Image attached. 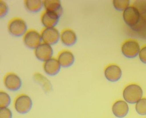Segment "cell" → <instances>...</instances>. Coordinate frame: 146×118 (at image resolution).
I'll return each instance as SVG.
<instances>
[{"mask_svg":"<svg viewBox=\"0 0 146 118\" xmlns=\"http://www.w3.org/2000/svg\"><path fill=\"white\" fill-rule=\"evenodd\" d=\"M42 41L40 34L35 30H29L23 36V42L29 49L34 50Z\"/></svg>","mask_w":146,"mask_h":118,"instance_id":"3957f363","label":"cell"},{"mask_svg":"<svg viewBox=\"0 0 146 118\" xmlns=\"http://www.w3.org/2000/svg\"><path fill=\"white\" fill-rule=\"evenodd\" d=\"M8 28L9 33L15 37L23 36L27 31L26 22L19 17L14 18L9 21Z\"/></svg>","mask_w":146,"mask_h":118,"instance_id":"7a4b0ae2","label":"cell"},{"mask_svg":"<svg viewBox=\"0 0 146 118\" xmlns=\"http://www.w3.org/2000/svg\"><path fill=\"white\" fill-rule=\"evenodd\" d=\"M121 69L116 65H110L104 70L105 77L110 82H115L119 81L121 77Z\"/></svg>","mask_w":146,"mask_h":118,"instance_id":"4fadbf2b","label":"cell"},{"mask_svg":"<svg viewBox=\"0 0 146 118\" xmlns=\"http://www.w3.org/2000/svg\"><path fill=\"white\" fill-rule=\"evenodd\" d=\"M40 34L42 42L50 46L56 44L60 38V33L55 27L44 28Z\"/></svg>","mask_w":146,"mask_h":118,"instance_id":"5b68a950","label":"cell"},{"mask_svg":"<svg viewBox=\"0 0 146 118\" xmlns=\"http://www.w3.org/2000/svg\"><path fill=\"white\" fill-rule=\"evenodd\" d=\"M57 60L61 67L68 68L70 67L75 62V56L73 53L68 50H63L59 52Z\"/></svg>","mask_w":146,"mask_h":118,"instance_id":"7c38bea8","label":"cell"},{"mask_svg":"<svg viewBox=\"0 0 146 118\" xmlns=\"http://www.w3.org/2000/svg\"><path fill=\"white\" fill-rule=\"evenodd\" d=\"M143 95L142 89L137 84L128 85L125 88L123 97L125 101L131 104H136L142 99Z\"/></svg>","mask_w":146,"mask_h":118,"instance_id":"6da1fadb","label":"cell"},{"mask_svg":"<svg viewBox=\"0 0 146 118\" xmlns=\"http://www.w3.org/2000/svg\"><path fill=\"white\" fill-rule=\"evenodd\" d=\"M0 15L1 18H3L9 12V7L5 2L3 1H0Z\"/></svg>","mask_w":146,"mask_h":118,"instance_id":"7402d4cb","label":"cell"},{"mask_svg":"<svg viewBox=\"0 0 146 118\" xmlns=\"http://www.w3.org/2000/svg\"><path fill=\"white\" fill-rule=\"evenodd\" d=\"M140 50L139 44L134 40L126 41L121 47L122 54L128 58H135L139 54Z\"/></svg>","mask_w":146,"mask_h":118,"instance_id":"52a82bcc","label":"cell"},{"mask_svg":"<svg viewBox=\"0 0 146 118\" xmlns=\"http://www.w3.org/2000/svg\"><path fill=\"white\" fill-rule=\"evenodd\" d=\"M43 67L45 72L50 76H54L57 74L59 72L61 68L57 58L53 57H51L44 62Z\"/></svg>","mask_w":146,"mask_h":118,"instance_id":"8fae6325","label":"cell"},{"mask_svg":"<svg viewBox=\"0 0 146 118\" xmlns=\"http://www.w3.org/2000/svg\"><path fill=\"white\" fill-rule=\"evenodd\" d=\"M60 39L64 45L70 46L74 45L77 42V35L72 29H64L60 33Z\"/></svg>","mask_w":146,"mask_h":118,"instance_id":"5bb4252c","label":"cell"},{"mask_svg":"<svg viewBox=\"0 0 146 118\" xmlns=\"http://www.w3.org/2000/svg\"><path fill=\"white\" fill-rule=\"evenodd\" d=\"M33 78L37 82L41 85L44 90L49 91L51 88L50 82L46 77L39 73H36L33 75Z\"/></svg>","mask_w":146,"mask_h":118,"instance_id":"ac0fdd59","label":"cell"},{"mask_svg":"<svg viewBox=\"0 0 146 118\" xmlns=\"http://www.w3.org/2000/svg\"><path fill=\"white\" fill-rule=\"evenodd\" d=\"M11 101L10 97L7 93L4 91L0 92V107L1 108H7Z\"/></svg>","mask_w":146,"mask_h":118,"instance_id":"d6986e66","label":"cell"},{"mask_svg":"<svg viewBox=\"0 0 146 118\" xmlns=\"http://www.w3.org/2000/svg\"><path fill=\"white\" fill-rule=\"evenodd\" d=\"M60 18L54 13L45 10L41 15L40 19L44 27H54L58 22Z\"/></svg>","mask_w":146,"mask_h":118,"instance_id":"30bf717a","label":"cell"},{"mask_svg":"<svg viewBox=\"0 0 146 118\" xmlns=\"http://www.w3.org/2000/svg\"><path fill=\"white\" fill-rule=\"evenodd\" d=\"M25 8L31 13H37L43 7V1L40 0H27L24 1Z\"/></svg>","mask_w":146,"mask_h":118,"instance_id":"e0dca14e","label":"cell"},{"mask_svg":"<svg viewBox=\"0 0 146 118\" xmlns=\"http://www.w3.org/2000/svg\"><path fill=\"white\" fill-rule=\"evenodd\" d=\"M113 6L114 8L117 10L119 11H125L129 5V1L128 0H123V1H119L115 0L113 1Z\"/></svg>","mask_w":146,"mask_h":118,"instance_id":"44dd1931","label":"cell"},{"mask_svg":"<svg viewBox=\"0 0 146 118\" xmlns=\"http://www.w3.org/2000/svg\"><path fill=\"white\" fill-rule=\"evenodd\" d=\"M34 54L39 60L45 62L52 57L53 50L50 45L43 42L34 49Z\"/></svg>","mask_w":146,"mask_h":118,"instance_id":"9c48e42d","label":"cell"},{"mask_svg":"<svg viewBox=\"0 0 146 118\" xmlns=\"http://www.w3.org/2000/svg\"><path fill=\"white\" fill-rule=\"evenodd\" d=\"M15 108L19 114H25L31 110L33 106V102L30 97L26 94L19 96L15 101Z\"/></svg>","mask_w":146,"mask_h":118,"instance_id":"277c9868","label":"cell"},{"mask_svg":"<svg viewBox=\"0 0 146 118\" xmlns=\"http://www.w3.org/2000/svg\"><path fill=\"white\" fill-rule=\"evenodd\" d=\"M43 5L45 11H50L61 17L63 13V8L61 1L58 0H44Z\"/></svg>","mask_w":146,"mask_h":118,"instance_id":"2e32d148","label":"cell"},{"mask_svg":"<svg viewBox=\"0 0 146 118\" xmlns=\"http://www.w3.org/2000/svg\"><path fill=\"white\" fill-rule=\"evenodd\" d=\"M123 18L125 23L132 27L138 23L141 18V15L137 8L133 6H130L124 11Z\"/></svg>","mask_w":146,"mask_h":118,"instance_id":"8992f818","label":"cell"},{"mask_svg":"<svg viewBox=\"0 0 146 118\" xmlns=\"http://www.w3.org/2000/svg\"><path fill=\"white\" fill-rule=\"evenodd\" d=\"M136 111L140 115H146V98H142L136 103Z\"/></svg>","mask_w":146,"mask_h":118,"instance_id":"ffe728a7","label":"cell"},{"mask_svg":"<svg viewBox=\"0 0 146 118\" xmlns=\"http://www.w3.org/2000/svg\"><path fill=\"white\" fill-rule=\"evenodd\" d=\"M13 114L11 111L8 108H1L0 118H12Z\"/></svg>","mask_w":146,"mask_h":118,"instance_id":"603a6c76","label":"cell"},{"mask_svg":"<svg viewBox=\"0 0 146 118\" xmlns=\"http://www.w3.org/2000/svg\"><path fill=\"white\" fill-rule=\"evenodd\" d=\"M4 83L6 88L11 91H15L20 89L22 82L18 75L13 72L6 74L4 78Z\"/></svg>","mask_w":146,"mask_h":118,"instance_id":"ba28073f","label":"cell"},{"mask_svg":"<svg viewBox=\"0 0 146 118\" xmlns=\"http://www.w3.org/2000/svg\"><path fill=\"white\" fill-rule=\"evenodd\" d=\"M139 58L142 63L146 64V46L143 47L140 50Z\"/></svg>","mask_w":146,"mask_h":118,"instance_id":"cb8c5ba5","label":"cell"},{"mask_svg":"<svg viewBox=\"0 0 146 118\" xmlns=\"http://www.w3.org/2000/svg\"><path fill=\"white\" fill-rule=\"evenodd\" d=\"M129 108L125 101L119 100L113 104L112 111L115 116L119 118H124L129 113Z\"/></svg>","mask_w":146,"mask_h":118,"instance_id":"9a60e30c","label":"cell"}]
</instances>
